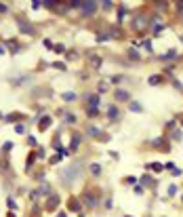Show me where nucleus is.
Listing matches in <instances>:
<instances>
[{
    "label": "nucleus",
    "mask_w": 183,
    "mask_h": 217,
    "mask_svg": "<svg viewBox=\"0 0 183 217\" xmlns=\"http://www.w3.org/2000/svg\"><path fill=\"white\" fill-rule=\"evenodd\" d=\"M97 4H99V2H95V0H87V2H82V15H93L95 11H97Z\"/></svg>",
    "instance_id": "obj_4"
},
{
    "label": "nucleus",
    "mask_w": 183,
    "mask_h": 217,
    "mask_svg": "<svg viewBox=\"0 0 183 217\" xmlns=\"http://www.w3.org/2000/svg\"><path fill=\"white\" fill-rule=\"evenodd\" d=\"M28 143L30 145H36V137H34V135H30V137H28Z\"/></svg>",
    "instance_id": "obj_33"
},
{
    "label": "nucleus",
    "mask_w": 183,
    "mask_h": 217,
    "mask_svg": "<svg viewBox=\"0 0 183 217\" xmlns=\"http://www.w3.org/2000/svg\"><path fill=\"white\" fill-rule=\"evenodd\" d=\"M34 158H36V156H34V154H30V158H28V165H25L28 169H30V165H32V162H34Z\"/></svg>",
    "instance_id": "obj_35"
},
{
    "label": "nucleus",
    "mask_w": 183,
    "mask_h": 217,
    "mask_svg": "<svg viewBox=\"0 0 183 217\" xmlns=\"http://www.w3.org/2000/svg\"><path fill=\"white\" fill-rule=\"evenodd\" d=\"M160 82H162L160 76H152V78H149V84H160Z\"/></svg>",
    "instance_id": "obj_17"
},
{
    "label": "nucleus",
    "mask_w": 183,
    "mask_h": 217,
    "mask_svg": "<svg viewBox=\"0 0 183 217\" xmlns=\"http://www.w3.org/2000/svg\"><path fill=\"white\" fill-rule=\"evenodd\" d=\"M175 57H177V51H175V48H170L168 53H164V55H162V59H175Z\"/></svg>",
    "instance_id": "obj_15"
},
{
    "label": "nucleus",
    "mask_w": 183,
    "mask_h": 217,
    "mask_svg": "<svg viewBox=\"0 0 183 217\" xmlns=\"http://www.w3.org/2000/svg\"><path fill=\"white\" fill-rule=\"evenodd\" d=\"M17 28L21 30V34H25V36H32V34H34V28H32L25 19H17Z\"/></svg>",
    "instance_id": "obj_3"
},
{
    "label": "nucleus",
    "mask_w": 183,
    "mask_h": 217,
    "mask_svg": "<svg viewBox=\"0 0 183 217\" xmlns=\"http://www.w3.org/2000/svg\"><path fill=\"white\" fill-rule=\"evenodd\" d=\"M17 118H23L21 114H11V116H7V120H17Z\"/></svg>",
    "instance_id": "obj_28"
},
{
    "label": "nucleus",
    "mask_w": 183,
    "mask_h": 217,
    "mask_svg": "<svg viewBox=\"0 0 183 217\" xmlns=\"http://www.w3.org/2000/svg\"><path fill=\"white\" fill-rule=\"evenodd\" d=\"M147 23H149V21H147V15H145V13H137L135 17L131 19V25H133V30H143Z\"/></svg>",
    "instance_id": "obj_2"
},
{
    "label": "nucleus",
    "mask_w": 183,
    "mask_h": 217,
    "mask_svg": "<svg viewBox=\"0 0 183 217\" xmlns=\"http://www.w3.org/2000/svg\"><path fill=\"white\" fill-rule=\"evenodd\" d=\"M181 124H183V122H181Z\"/></svg>",
    "instance_id": "obj_40"
},
{
    "label": "nucleus",
    "mask_w": 183,
    "mask_h": 217,
    "mask_svg": "<svg viewBox=\"0 0 183 217\" xmlns=\"http://www.w3.org/2000/svg\"><path fill=\"white\" fill-rule=\"evenodd\" d=\"M116 99L118 101H128V93H126V91H122V89H116Z\"/></svg>",
    "instance_id": "obj_10"
},
{
    "label": "nucleus",
    "mask_w": 183,
    "mask_h": 217,
    "mask_svg": "<svg viewBox=\"0 0 183 217\" xmlns=\"http://www.w3.org/2000/svg\"><path fill=\"white\" fill-rule=\"evenodd\" d=\"M80 171H82V165H80V162H72V165L61 173V181L67 183V186H69V183H74L80 177Z\"/></svg>",
    "instance_id": "obj_1"
},
{
    "label": "nucleus",
    "mask_w": 183,
    "mask_h": 217,
    "mask_svg": "<svg viewBox=\"0 0 183 217\" xmlns=\"http://www.w3.org/2000/svg\"><path fill=\"white\" fill-rule=\"evenodd\" d=\"M131 110H133V112H143V108H141V104L133 101V104H131Z\"/></svg>",
    "instance_id": "obj_16"
},
{
    "label": "nucleus",
    "mask_w": 183,
    "mask_h": 217,
    "mask_svg": "<svg viewBox=\"0 0 183 217\" xmlns=\"http://www.w3.org/2000/svg\"><path fill=\"white\" fill-rule=\"evenodd\" d=\"M84 99H87L89 108H97V106H99V93H97V95H87Z\"/></svg>",
    "instance_id": "obj_9"
},
{
    "label": "nucleus",
    "mask_w": 183,
    "mask_h": 217,
    "mask_svg": "<svg viewBox=\"0 0 183 217\" xmlns=\"http://www.w3.org/2000/svg\"><path fill=\"white\" fill-rule=\"evenodd\" d=\"M97 89H99V93H103V91H107V84H105V82H101L99 86H97Z\"/></svg>",
    "instance_id": "obj_32"
},
{
    "label": "nucleus",
    "mask_w": 183,
    "mask_h": 217,
    "mask_svg": "<svg viewBox=\"0 0 183 217\" xmlns=\"http://www.w3.org/2000/svg\"><path fill=\"white\" fill-rule=\"evenodd\" d=\"M38 192L42 194V196H51V194H53V192H51V186H48V183H42Z\"/></svg>",
    "instance_id": "obj_13"
},
{
    "label": "nucleus",
    "mask_w": 183,
    "mask_h": 217,
    "mask_svg": "<svg viewBox=\"0 0 183 217\" xmlns=\"http://www.w3.org/2000/svg\"><path fill=\"white\" fill-rule=\"evenodd\" d=\"M59 217H67V215H65V213H59Z\"/></svg>",
    "instance_id": "obj_38"
},
{
    "label": "nucleus",
    "mask_w": 183,
    "mask_h": 217,
    "mask_svg": "<svg viewBox=\"0 0 183 217\" xmlns=\"http://www.w3.org/2000/svg\"><path fill=\"white\" fill-rule=\"evenodd\" d=\"M82 200L89 204V207H97V198H95L91 192H84V194H82Z\"/></svg>",
    "instance_id": "obj_7"
},
{
    "label": "nucleus",
    "mask_w": 183,
    "mask_h": 217,
    "mask_svg": "<svg viewBox=\"0 0 183 217\" xmlns=\"http://www.w3.org/2000/svg\"><path fill=\"white\" fill-rule=\"evenodd\" d=\"M69 209L72 211H78L80 207H78V200H72V202H69Z\"/></svg>",
    "instance_id": "obj_26"
},
{
    "label": "nucleus",
    "mask_w": 183,
    "mask_h": 217,
    "mask_svg": "<svg viewBox=\"0 0 183 217\" xmlns=\"http://www.w3.org/2000/svg\"><path fill=\"white\" fill-rule=\"evenodd\" d=\"M7 204H9V209H11V211H13V209H17V202H15V200L11 198V196H9V200H7Z\"/></svg>",
    "instance_id": "obj_18"
},
{
    "label": "nucleus",
    "mask_w": 183,
    "mask_h": 217,
    "mask_svg": "<svg viewBox=\"0 0 183 217\" xmlns=\"http://www.w3.org/2000/svg\"><path fill=\"white\" fill-rule=\"evenodd\" d=\"M9 217H15V215H13V213H9Z\"/></svg>",
    "instance_id": "obj_39"
},
{
    "label": "nucleus",
    "mask_w": 183,
    "mask_h": 217,
    "mask_svg": "<svg viewBox=\"0 0 183 217\" xmlns=\"http://www.w3.org/2000/svg\"><path fill=\"white\" fill-rule=\"evenodd\" d=\"M78 143H80V137L76 135V137L72 139V150H76V148H78Z\"/></svg>",
    "instance_id": "obj_22"
},
{
    "label": "nucleus",
    "mask_w": 183,
    "mask_h": 217,
    "mask_svg": "<svg viewBox=\"0 0 183 217\" xmlns=\"http://www.w3.org/2000/svg\"><path fill=\"white\" fill-rule=\"evenodd\" d=\"M89 63H91V68H93V70H99L101 68V57L95 55V53H89Z\"/></svg>",
    "instance_id": "obj_6"
},
{
    "label": "nucleus",
    "mask_w": 183,
    "mask_h": 217,
    "mask_svg": "<svg viewBox=\"0 0 183 217\" xmlns=\"http://www.w3.org/2000/svg\"><path fill=\"white\" fill-rule=\"evenodd\" d=\"M63 99H65V101H74L76 95H74V93H63Z\"/></svg>",
    "instance_id": "obj_19"
},
{
    "label": "nucleus",
    "mask_w": 183,
    "mask_h": 217,
    "mask_svg": "<svg viewBox=\"0 0 183 217\" xmlns=\"http://www.w3.org/2000/svg\"><path fill=\"white\" fill-rule=\"evenodd\" d=\"M65 120H67L69 124H72L74 120H76V116H74V114H65Z\"/></svg>",
    "instance_id": "obj_30"
},
{
    "label": "nucleus",
    "mask_w": 183,
    "mask_h": 217,
    "mask_svg": "<svg viewBox=\"0 0 183 217\" xmlns=\"http://www.w3.org/2000/svg\"><path fill=\"white\" fill-rule=\"evenodd\" d=\"M38 196H40V192H38V190H34V192H30V198H32V200H38Z\"/></svg>",
    "instance_id": "obj_25"
},
{
    "label": "nucleus",
    "mask_w": 183,
    "mask_h": 217,
    "mask_svg": "<svg viewBox=\"0 0 183 217\" xmlns=\"http://www.w3.org/2000/svg\"><path fill=\"white\" fill-rule=\"evenodd\" d=\"M57 207H59V196H57V194H51V196L46 198V209L48 211H55Z\"/></svg>",
    "instance_id": "obj_5"
},
{
    "label": "nucleus",
    "mask_w": 183,
    "mask_h": 217,
    "mask_svg": "<svg viewBox=\"0 0 183 217\" xmlns=\"http://www.w3.org/2000/svg\"><path fill=\"white\" fill-rule=\"evenodd\" d=\"M59 160H61V154H57V156H53V158H51L53 165H55V162H59Z\"/></svg>",
    "instance_id": "obj_34"
},
{
    "label": "nucleus",
    "mask_w": 183,
    "mask_h": 217,
    "mask_svg": "<svg viewBox=\"0 0 183 217\" xmlns=\"http://www.w3.org/2000/svg\"><path fill=\"white\" fill-rule=\"evenodd\" d=\"M51 122H53V118H51V116H42V118H40L38 129H40V131H46V129L51 127Z\"/></svg>",
    "instance_id": "obj_8"
},
{
    "label": "nucleus",
    "mask_w": 183,
    "mask_h": 217,
    "mask_svg": "<svg viewBox=\"0 0 183 217\" xmlns=\"http://www.w3.org/2000/svg\"><path fill=\"white\" fill-rule=\"evenodd\" d=\"M9 46H11V53H13V55L19 51V46H17V44H13V42H9Z\"/></svg>",
    "instance_id": "obj_29"
},
{
    "label": "nucleus",
    "mask_w": 183,
    "mask_h": 217,
    "mask_svg": "<svg viewBox=\"0 0 183 217\" xmlns=\"http://www.w3.org/2000/svg\"><path fill=\"white\" fill-rule=\"evenodd\" d=\"M57 0H44V7H57Z\"/></svg>",
    "instance_id": "obj_23"
},
{
    "label": "nucleus",
    "mask_w": 183,
    "mask_h": 217,
    "mask_svg": "<svg viewBox=\"0 0 183 217\" xmlns=\"http://www.w3.org/2000/svg\"><path fill=\"white\" fill-rule=\"evenodd\" d=\"M177 4H179V7H177V9H179V13H183V2H177Z\"/></svg>",
    "instance_id": "obj_37"
},
{
    "label": "nucleus",
    "mask_w": 183,
    "mask_h": 217,
    "mask_svg": "<svg viewBox=\"0 0 183 217\" xmlns=\"http://www.w3.org/2000/svg\"><path fill=\"white\" fill-rule=\"evenodd\" d=\"M89 116H97V114H99V110H97V108H89Z\"/></svg>",
    "instance_id": "obj_27"
},
{
    "label": "nucleus",
    "mask_w": 183,
    "mask_h": 217,
    "mask_svg": "<svg viewBox=\"0 0 183 217\" xmlns=\"http://www.w3.org/2000/svg\"><path fill=\"white\" fill-rule=\"evenodd\" d=\"M42 4H44V2H42V0H34V2H32V9H40Z\"/></svg>",
    "instance_id": "obj_24"
},
{
    "label": "nucleus",
    "mask_w": 183,
    "mask_h": 217,
    "mask_svg": "<svg viewBox=\"0 0 183 217\" xmlns=\"http://www.w3.org/2000/svg\"><path fill=\"white\" fill-rule=\"evenodd\" d=\"M101 4H103V9H112L114 7V2H110V0H105V2H101Z\"/></svg>",
    "instance_id": "obj_31"
},
{
    "label": "nucleus",
    "mask_w": 183,
    "mask_h": 217,
    "mask_svg": "<svg viewBox=\"0 0 183 217\" xmlns=\"http://www.w3.org/2000/svg\"><path fill=\"white\" fill-rule=\"evenodd\" d=\"M110 30L107 32H97V42H105V40H110Z\"/></svg>",
    "instance_id": "obj_11"
},
{
    "label": "nucleus",
    "mask_w": 183,
    "mask_h": 217,
    "mask_svg": "<svg viewBox=\"0 0 183 217\" xmlns=\"http://www.w3.org/2000/svg\"><path fill=\"white\" fill-rule=\"evenodd\" d=\"M0 13H7V4H2V2H0Z\"/></svg>",
    "instance_id": "obj_36"
},
{
    "label": "nucleus",
    "mask_w": 183,
    "mask_h": 217,
    "mask_svg": "<svg viewBox=\"0 0 183 217\" xmlns=\"http://www.w3.org/2000/svg\"><path fill=\"white\" fill-rule=\"evenodd\" d=\"M107 116H110V120H114V118H118V116H120V112H118V108H116V106H112L110 110H107Z\"/></svg>",
    "instance_id": "obj_12"
},
{
    "label": "nucleus",
    "mask_w": 183,
    "mask_h": 217,
    "mask_svg": "<svg viewBox=\"0 0 183 217\" xmlns=\"http://www.w3.org/2000/svg\"><path fill=\"white\" fill-rule=\"evenodd\" d=\"M53 68H55V70H65V63H61V61H55V63H53Z\"/></svg>",
    "instance_id": "obj_20"
},
{
    "label": "nucleus",
    "mask_w": 183,
    "mask_h": 217,
    "mask_svg": "<svg viewBox=\"0 0 183 217\" xmlns=\"http://www.w3.org/2000/svg\"><path fill=\"white\" fill-rule=\"evenodd\" d=\"M91 173H93V175H99L101 173V165L99 162H93V165H91Z\"/></svg>",
    "instance_id": "obj_14"
},
{
    "label": "nucleus",
    "mask_w": 183,
    "mask_h": 217,
    "mask_svg": "<svg viewBox=\"0 0 183 217\" xmlns=\"http://www.w3.org/2000/svg\"><path fill=\"white\" fill-rule=\"evenodd\" d=\"M128 57H131V59H135V61H137V59H139V53L131 48V51H128Z\"/></svg>",
    "instance_id": "obj_21"
}]
</instances>
